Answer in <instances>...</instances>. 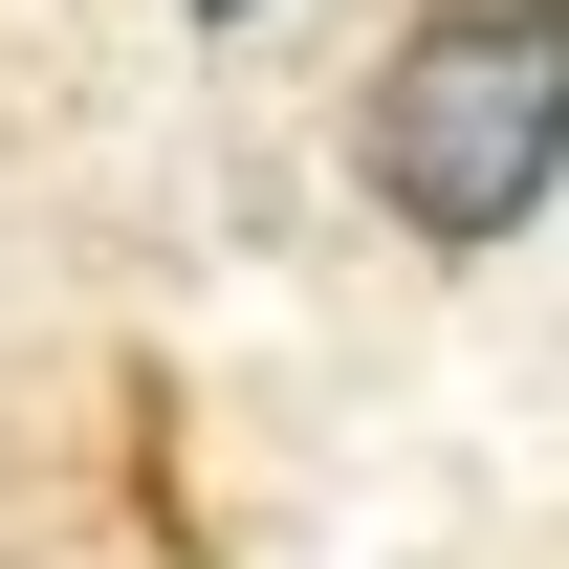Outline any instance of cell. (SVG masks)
I'll use <instances>...</instances> for the list:
<instances>
[{
  "mask_svg": "<svg viewBox=\"0 0 569 569\" xmlns=\"http://www.w3.org/2000/svg\"><path fill=\"white\" fill-rule=\"evenodd\" d=\"M351 176L395 241H526V219L569 198V0H438L417 44L372 67L351 110Z\"/></svg>",
  "mask_w": 569,
  "mask_h": 569,
  "instance_id": "1",
  "label": "cell"
},
{
  "mask_svg": "<svg viewBox=\"0 0 569 569\" xmlns=\"http://www.w3.org/2000/svg\"><path fill=\"white\" fill-rule=\"evenodd\" d=\"M198 22H263V0H198Z\"/></svg>",
  "mask_w": 569,
  "mask_h": 569,
  "instance_id": "2",
  "label": "cell"
}]
</instances>
